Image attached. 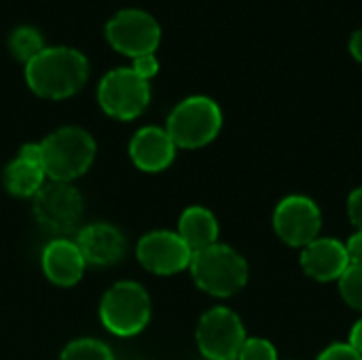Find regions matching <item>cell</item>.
<instances>
[{
	"mask_svg": "<svg viewBox=\"0 0 362 360\" xmlns=\"http://www.w3.org/2000/svg\"><path fill=\"white\" fill-rule=\"evenodd\" d=\"M189 269L195 284L214 297H231L242 291L248 280V265L242 255L218 242L193 252Z\"/></svg>",
	"mask_w": 362,
	"mask_h": 360,
	"instance_id": "cell-3",
	"label": "cell"
},
{
	"mask_svg": "<svg viewBox=\"0 0 362 360\" xmlns=\"http://www.w3.org/2000/svg\"><path fill=\"white\" fill-rule=\"evenodd\" d=\"M348 259H350V265H362V231L354 233L350 240H348Z\"/></svg>",
	"mask_w": 362,
	"mask_h": 360,
	"instance_id": "cell-25",
	"label": "cell"
},
{
	"mask_svg": "<svg viewBox=\"0 0 362 360\" xmlns=\"http://www.w3.org/2000/svg\"><path fill=\"white\" fill-rule=\"evenodd\" d=\"M59 360H115L112 350L100 339H74L64 350Z\"/></svg>",
	"mask_w": 362,
	"mask_h": 360,
	"instance_id": "cell-19",
	"label": "cell"
},
{
	"mask_svg": "<svg viewBox=\"0 0 362 360\" xmlns=\"http://www.w3.org/2000/svg\"><path fill=\"white\" fill-rule=\"evenodd\" d=\"M322 227V214L318 206L303 195H291L282 199L274 212V229L282 242L288 246L305 248L314 240H318V231Z\"/></svg>",
	"mask_w": 362,
	"mask_h": 360,
	"instance_id": "cell-10",
	"label": "cell"
},
{
	"mask_svg": "<svg viewBox=\"0 0 362 360\" xmlns=\"http://www.w3.org/2000/svg\"><path fill=\"white\" fill-rule=\"evenodd\" d=\"M244 342V325L229 308H212L197 325V346L208 360H238Z\"/></svg>",
	"mask_w": 362,
	"mask_h": 360,
	"instance_id": "cell-9",
	"label": "cell"
},
{
	"mask_svg": "<svg viewBox=\"0 0 362 360\" xmlns=\"http://www.w3.org/2000/svg\"><path fill=\"white\" fill-rule=\"evenodd\" d=\"M136 257L144 269L157 276H174L191 265L193 250L174 231H151L140 238Z\"/></svg>",
	"mask_w": 362,
	"mask_h": 360,
	"instance_id": "cell-11",
	"label": "cell"
},
{
	"mask_svg": "<svg viewBox=\"0 0 362 360\" xmlns=\"http://www.w3.org/2000/svg\"><path fill=\"white\" fill-rule=\"evenodd\" d=\"M8 49H11L13 57L28 64L32 57H36L45 49V40H42V36H40V32L36 28L19 25L8 36Z\"/></svg>",
	"mask_w": 362,
	"mask_h": 360,
	"instance_id": "cell-18",
	"label": "cell"
},
{
	"mask_svg": "<svg viewBox=\"0 0 362 360\" xmlns=\"http://www.w3.org/2000/svg\"><path fill=\"white\" fill-rule=\"evenodd\" d=\"M98 102L108 117L132 121L140 117L151 102L148 81L138 76L132 68H115L100 81Z\"/></svg>",
	"mask_w": 362,
	"mask_h": 360,
	"instance_id": "cell-7",
	"label": "cell"
},
{
	"mask_svg": "<svg viewBox=\"0 0 362 360\" xmlns=\"http://www.w3.org/2000/svg\"><path fill=\"white\" fill-rule=\"evenodd\" d=\"M42 170L49 180L72 182L95 159V140L83 127H59L40 142Z\"/></svg>",
	"mask_w": 362,
	"mask_h": 360,
	"instance_id": "cell-2",
	"label": "cell"
},
{
	"mask_svg": "<svg viewBox=\"0 0 362 360\" xmlns=\"http://www.w3.org/2000/svg\"><path fill=\"white\" fill-rule=\"evenodd\" d=\"M238 360H278V354H276V348L267 339L252 337L244 342Z\"/></svg>",
	"mask_w": 362,
	"mask_h": 360,
	"instance_id": "cell-21",
	"label": "cell"
},
{
	"mask_svg": "<svg viewBox=\"0 0 362 360\" xmlns=\"http://www.w3.org/2000/svg\"><path fill=\"white\" fill-rule=\"evenodd\" d=\"M104 32L110 47L132 59L155 53L161 40V28L157 19L140 8L119 11L108 19Z\"/></svg>",
	"mask_w": 362,
	"mask_h": 360,
	"instance_id": "cell-8",
	"label": "cell"
},
{
	"mask_svg": "<svg viewBox=\"0 0 362 360\" xmlns=\"http://www.w3.org/2000/svg\"><path fill=\"white\" fill-rule=\"evenodd\" d=\"M32 199V214L47 233L64 238L72 233L83 219L85 202L72 182L49 180Z\"/></svg>",
	"mask_w": 362,
	"mask_h": 360,
	"instance_id": "cell-6",
	"label": "cell"
},
{
	"mask_svg": "<svg viewBox=\"0 0 362 360\" xmlns=\"http://www.w3.org/2000/svg\"><path fill=\"white\" fill-rule=\"evenodd\" d=\"M132 70H134L138 76H142L144 81H148V79H153V76L159 72V62H157L155 53H151V55H140V57L134 59Z\"/></svg>",
	"mask_w": 362,
	"mask_h": 360,
	"instance_id": "cell-23",
	"label": "cell"
},
{
	"mask_svg": "<svg viewBox=\"0 0 362 360\" xmlns=\"http://www.w3.org/2000/svg\"><path fill=\"white\" fill-rule=\"evenodd\" d=\"M45 178L47 174L40 163L28 161L19 155L2 172L4 189L15 197H34L47 182Z\"/></svg>",
	"mask_w": 362,
	"mask_h": 360,
	"instance_id": "cell-17",
	"label": "cell"
},
{
	"mask_svg": "<svg viewBox=\"0 0 362 360\" xmlns=\"http://www.w3.org/2000/svg\"><path fill=\"white\" fill-rule=\"evenodd\" d=\"M87 76V57L72 47H45L25 64L28 87L45 100H66L78 93Z\"/></svg>",
	"mask_w": 362,
	"mask_h": 360,
	"instance_id": "cell-1",
	"label": "cell"
},
{
	"mask_svg": "<svg viewBox=\"0 0 362 360\" xmlns=\"http://www.w3.org/2000/svg\"><path fill=\"white\" fill-rule=\"evenodd\" d=\"M151 312L146 289L129 280L112 284L100 301V320L117 337H132L144 331Z\"/></svg>",
	"mask_w": 362,
	"mask_h": 360,
	"instance_id": "cell-4",
	"label": "cell"
},
{
	"mask_svg": "<svg viewBox=\"0 0 362 360\" xmlns=\"http://www.w3.org/2000/svg\"><path fill=\"white\" fill-rule=\"evenodd\" d=\"M178 236L185 240V244L197 252L204 250L218 240V223L216 216L204 208V206H191L180 214L178 221Z\"/></svg>",
	"mask_w": 362,
	"mask_h": 360,
	"instance_id": "cell-16",
	"label": "cell"
},
{
	"mask_svg": "<svg viewBox=\"0 0 362 360\" xmlns=\"http://www.w3.org/2000/svg\"><path fill=\"white\" fill-rule=\"evenodd\" d=\"M40 263L45 276L57 286H74L81 282L87 265L76 242H70L68 238L51 240L42 250Z\"/></svg>",
	"mask_w": 362,
	"mask_h": 360,
	"instance_id": "cell-15",
	"label": "cell"
},
{
	"mask_svg": "<svg viewBox=\"0 0 362 360\" xmlns=\"http://www.w3.org/2000/svg\"><path fill=\"white\" fill-rule=\"evenodd\" d=\"M348 214H350L352 225L358 231H362V187L350 195V199H348Z\"/></svg>",
	"mask_w": 362,
	"mask_h": 360,
	"instance_id": "cell-24",
	"label": "cell"
},
{
	"mask_svg": "<svg viewBox=\"0 0 362 360\" xmlns=\"http://www.w3.org/2000/svg\"><path fill=\"white\" fill-rule=\"evenodd\" d=\"M350 346L362 354V320H358L356 325H354V329H352V333H350Z\"/></svg>",
	"mask_w": 362,
	"mask_h": 360,
	"instance_id": "cell-26",
	"label": "cell"
},
{
	"mask_svg": "<svg viewBox=\"0 0 362 360\" xmlns=\"http://www.w3.org/2000/svg\"><path fill=\"white\" fill-rule=\"evenodd\" d=\"M301 267L314 280H320V282L339 280L350 267L348 250L339 240H333V238L314 240L301 252Z\"/></svg>",
	"mask_w": 362,
	"mask_h": 360,
	"instance_id": "cell-14",
	"label": "cell"
},
{
	"mask_svg": "<svg viewBox=\"0 0 362 360\" xmlns=\"http://www.w3.org/2000/svg\"><path fill=\"white\" fill-rule=\"evenodd\" d=\"M316 360H362V354H358L350 344H333Z\"/></svg>",
	"mask_w": 362,
	"mask_h": 360,
	"instance_id": "cell-22",
	"label": "cell"
},
{
	"mask_svg": "<svg viewBox=\"0 0 362 360\" xmlns=\"http://www.w3.org/2000/svg\"><path fill=\"white\" fill-rule=\"evenodd\" d=\"M223 125V112L218 104L206 95H193L182 100L168 117L165 132L174 140L176 149H199L212 142Z\"/></svg>",
	"mask_w": 362,
	"mask_h": 360,
	"instance_id": "cell-5",
	"label": "cell"
},
{
	"mask_svg": "<svg viewBox=\"0 0 362 360\" xmlns=\"http://www.w3.org/2000/svg\"><path fill=\"white\" fill-rule=\"evenodd\" d=\"M76 246L85 263L95 267H108L125 257V236L110 223H91L78 231Z\"/></svg>",
	"mask_w": 362,
	"mask_h": 360,
	"instance_id": "cell-12",
	"label": "cell"
},
{
	"mask_svg": "<svg viewBox=\"0 0 362 360\" xmlns=\"http://www.w3.org/2000/svg\"><path fill=\"white\" fill-rule=\"evenodd\" d=\"M350 51H352V55L362 62V30L358 32H354V36H352V40H350Z\"/></svg>",
	"mask_w": 362,
	"mask_h": 360,
	"instance_id": "cell-27",
	"label": "cell"
},
{
	"mask_svg": "<svg viewBox=\"0 0 362 360\" xmlns=\"http://www.w3.org/2000/svg\"><path fill=\"white\" fill-rule=\"evenodd\" d=\"M339 291L346 303L362 312V265H350L339 278Z\"/></svg>",
	"mask_w": 362,
	"mask_h": 360,
	"instance_id": "cell-20",
	"label": "cell"
},
{
	"mask_svg": "<svg viewBox=\"0 0 362 360\" xmlns=\"http://www.w3.org/2000/svg\"><path fill=\"white\" fill-rule=\"evenodd\" d=\"M129 157L142 172L157 174L172 166L176 157V144L161 127H142L129 142Z\"/></svg>",
	"mask_w": 362,
	"mask_h": 360,
	"instance_id": "cell-13",
	"label": "cell"
}]
</instances>
